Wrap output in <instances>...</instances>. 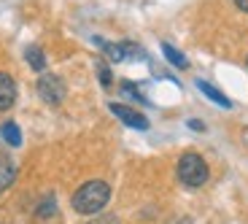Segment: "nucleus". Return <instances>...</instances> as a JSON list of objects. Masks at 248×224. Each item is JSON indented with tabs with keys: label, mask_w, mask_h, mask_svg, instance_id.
Masks as SVG:
<instances>
[{
	"label": "nucleus",
	"mask_w": 248,
	"mask_h": 224,
	"mask_svg": "<svg viewBox=\"0 0 248 224\" xmlns=\"http://www.w3.org/2000/svg\"><path fill=\"white\" fill-rule=\"evenodd\" d=\"M235 6L240 8V11H246V14H248V0H235Z\"/></svg>",
	"instance_id": "nucleus-14"
},
{
	"label": "nucleus",
	"mask_w": 248,
	"mask_h": 224,
	"mask_svg": "<svg viewBox=\"0 0 248 224\" xmlns=\"http://www.w3.org/2000/svg\"><path fill=\"white\" fill-rule=\"evenodd\" d=\"M108 200H111V187H108L106 181H87V184H81L78 189L73 192V211L81 213V216H94L100 213L103 208L108 206Z\"/></svg>",
	"instance_id": "nucleus-1"
},
{
	"label": "nucleus",
	"mask_w": 248,
	"mask_h": 224,
	"mask_svg": "<svg viewBox=\"0 0 248 224\" xmlns=\"http://www.w3.org/2000/svg\"><path fill=\"white\" fill-rule=\"evenodd\" d=\"M14 103H16V84L8 73H0V111H8Z\"/></svg>",
	"instance_id": "nucleus-5"
},
{
	"label": "nucleus",
	"mask_w": 248,
	"mask_h": 224,
	"mask_svg": "<svg viewBox=\"0 0 248 224\" xmlns=\"http://www.w3.org/2000/svg\"><path fill=\"white\" fill-rule=\"evenodd\" d=\"M0 135H3V141L8 146H22V130L14 122H6V125L0 127Z\"/></svg>",
	"instance_id": "nucleus-7"
},
{
	"label": "nucleus",
	"mask_w": 248,
	"mask_h": 224,
	"mask_svg": "<svg viewBox=\"0 0 248 224\" xmlns=\"http://www.w3.org/2000/svg\"><path fill=\"white\" fill-rule=\"evenodd\" d=\"M89 224H119V219L116 216H100V219H94V222H89Z\"/></svg>",
	"instance_id": "nucleus-13"
},
{
	"label": "nucleus",
	"mask_w": 248,
	"mask_h": 224,
	"mask_svg": "<svg viewBox=\"0 0 248 224\" xmlns=\"http://www.w3.org/2000/svg\"><path fill=\"white\" fill-rule=\"evenodd\" d=\"M94 68H97V76H100V84H103V87H111V68H108L106 63H103V60H97V63H94Z\"/></svg>",
	"instance_id": "nucleus-12"
},
{
	"label": "nucleus",
	"mask_w": 248,
	"mask_h": 224,
	"mask_svg": "<svg viewBox=\"0 0 248 224\" xmlns=\"http://www.w3.org/2000/svg\"><path fill=\"white\" fill-rule=\"evenodd\" d=\"M111 113H116V116L122 119L124 125L132 127V130H149V119L143 116L140 111L130 108V106H122V103H111Z\"/></svg>",
	"instance_id": "nucleus-4"
},
{
	"label": "nucleus",
	"mask_w": 248,
	"mask_h": 224,
	"mask_svg": "<svg viewBox=\"0 0 248 224\" xmlns=\"http://www.w3.org/2000/svg\"><path fill=\"white\" fill-rule=\"evenodd\" d=\"M35 89H38V95H41V100L49 103V106H60L62 100H65V81L57 73H41Z\"/></svg>",
	"instance_id": "nucleus-3"
},
{
	"label": "nucleus",
	"mask_w": 248,
	"mask_h": 224,
	"mask_svg": "<svg viewBox=\"0 0 248 224\" xmlns=\"http://www.w3.org/2000/svg\"><path fill=\"white\" fill-rule=\"evenodd\" d=\"M14 178H16V165H14V160L6 154H0V192L11 187Z\"/></svg>",
	"instance_id": "nucleus-6"
},
{
	"label": "nucleus",
	"mask_w": 248,
	"mask_h": 224,
	"mask_svg": "<svg viewBox=\"0 0 248 224\" xmlns=\"http://www.w3.org/2000/svg\"><path fill=\"white\" fill-rule=\"evenodd\" d=\"M54 213H57V203H54V197L41 200V206L35 208V216H38V219H49V216H54Z\"/></svg>",
	"instance_id": "nucleus-11"
},
{
	"label": "nucleus",
	"mask_w": 248,
	"mask_h": 224,
	"mask_svg": "<svg viewBox=\"0 0 248 224\" xmlns=\"http://www.w3.org/2000/svg\"><path fill=\"white\" fill-rule=\"evenodd\" d=\"M197 89H200V92H205V95H208V97L213 100V103H218V106H224V108H230V106H232L230 100L224 97V95L218 92L216 87H211V84H208V81H197Z\"/></svg>",
	"instance_id": "nucleus-9"
},
{
	"label": "nucleus",
	"mask_w": 248,
	"mask_h": 224,
	"mask_svg": "<svg viewBox=\"0 0 248 224\" xmlns=\"http://www.w3.org/2000/svg\"><path fill=\"white\" fill-rule=\"evenodd\" d=\"M162 51H165V57H168V63H173L175 68H181V70L189 68V60H186V57L181 54L178 49H173L170 44H162Z\"/></svg>",
	"instance_id": "nucleus-10"
},
{
	"label": "nucleus",
	"mask_w": 248,
	"mask_h": 224,
	"mask_svg": "<svg viewBox=\"0 0 248 224\" xmlns=\"http://www.w3.org/2000/svg\"><path fill=\"white\" fill-rule=\"evenodd\" d=\"M25 57H27V63H30L32 70H38V73H44L46 70V57H44V51L38 49V46H30V49L25 51Z\"/></svg>",
	"instance_id": "nucleus-8"
},
{
	"label": "nucleus",
	"mask_w": 248,
	"mask_h": 224,
	"mask_svg": "<svg viewBox=\"0 0 248 224\" xmlns=\"http://www.w3.org/2000/svg\"><path fill=\"white\" fill-rule=\"evenodd\" d=\"M178 178H181V184L189 187V189L202 187L205 181H208V165H205V160L200 154H194V151L181 154V160H178Z\"/></svg>",
	"instance_id": "nucleus-2"
}]
</instances>
